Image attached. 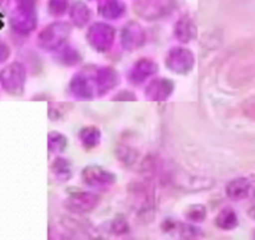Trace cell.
<instances>
[{
	"instance_id": "8fae6325",
	"label": "cell",
	"mask_w": 255,
	"mask_h": 240,
	"mask_svg": "<svg viewBox=\"0 0 255 240\" xmlns=\"http://www.w3.org/2000/svg\"><path fill=\"white\" fill-rule=\"evenodd\" d=\"M217 225L224 230H232L238 227V217L230 208H225L217 217Z\"/></svg>"
},
{
	"instance_id": "8992f818",
	"label": "cell",
	"mask_w": 255,
	"mask_h": 240,
	"mask_svg": "<svg viewBox=\"0 0 255 240\" xmlns=\"http://www.w3.org/2000/svg\"><path fill=\"white\" fill-rule=\"evenodd\" d=\"M122 41L127 49H134L140 45L144 41V33L140 26L134 23L129 24L123 31Z\"/></svg>"
},
{
	"instance_id": "5bb4252c",
	"label": "cell",
	"mask_w": 255,
	"mask_h": 240,
	"mask_svg": "<svg viewBox=\"0 0 255 240\" xmlns=\"http://www.w3.org/2000/svg\"><path fill=\"white\" fill-rule=\"evenodd\" d=\"M183 21L179 23V25H176L175 35L176 38L180 39L181 41H189V39L193 36V26L190 25V21H186V19H181Z\"/></svg>"
},
{
	"instance_id": "7a4b0ae2",
	"label": "cell",
	"mask_w": 255,
	"mask_h": 240,
	"mask_svg": "<svg viewBox=\"0 0 255 240\" xmlns=\"http://www.w3.org/2000/svg\"><path fill=\"white\" fill-rule=\"evenodd\" d=\"M99 203V198L93 193H75L65 202V207L74 213L90 212L97 207Z\"/></svg>"
},
{
	"instance_id": "3957f363",
	"label": "cell",
	"mask_w": 255,
	"mask_h": 240,
	"mask_svg": "<svg viewBox=\"0 0 255 240\" xmlns=\"http://www.w3.org/2000/svg\"><path fill=\"white\" fill-rule=\"evenodd\" d=\"M89 40L100 51H105L110 48L114 40V30L104 24H97L90 29Z\"/></svg>"
},
{
	"instance_id": "30bf717a",
	"label": "cell",
	"mask_w": 255,
	"mask_h": 240,
	"mask_svg": "<svg viewBox=\"0 0 255 240\" xmlns=\"http://www.w3.org/2000/svg\"><path fill=\"white\" fill-rule=\"evenodd\" d=\"M156 67L153 62H149V60H141L140 63L134 67L133 72H131L130 78L134 83H141L144 82V79H146L148 77H150L154 72H155Z\"/></svg>"
},
{
	"instance_id": "5b68a950",
	"label": "cell",
	"mask_w": 255,
	"mask_h": 240,
	"mask_svg": "<svg viewBox=\"0 0 255 240\" xmlns=\"http://www.w3.org/2000/svg\"><path fill=\"white\" fill-rule=\"evenodd\" d=\"M68 34H69V26L64 25V24H55V25L49 26L43 31L41 41H43V45L45 48H58Z\"/></svg>"
},
{
	"instance_id": "52a82bcc",
	"label": "cell",
	"mask_w": 255,
	"mask_h": 240,
	"mask_svg": "<svg viewBox=\"0 0 255 240\" xmlns=\"http://www.w3.org/2000/svg\"><path fill=\"white\" fill-rule=\"evenodd\" d=\"M250 193V184L245 178L235 179L230 182L227 187V195L232 200L239 202V200L248 198Z\"/></svg>"
},
{
	"instance_id": "4fadbf2b",
	"label": "cell",
	"mask_w": 255,
	"mask_h": 240,
	"mask_svg": "<svg viewBox=\"0 0 255 240\" xmlns=\"http://www.w3.org/2000/svg\"><path fill=\"white\" fill-rule=\"evenodd\" d=\"M53 171L59 179L67 180L72 175V170H70V165L65 159H56L55 163L51 166Z\"/></svg>"
},
{
	"instance_id": "ac0fdd59",
	"label": "cell",
	"mask_w": 255,
	"mask_h": 240,
	"mask_svg": "<svg viewBox=\"0 0 255 240\" xmlns=\"http://www.w3.org/2000/svg\"><path fill=\"white\" fill-rule=\"evenodd\" d=\"M249 215H250V217L254 218V219H255V207H254V208H252V209H250Z\"/></svg>"
},
{
	"instance_id": "e0dca14e",
	"label": "cell",
	"mask_w": 255,
	"mask_h": 240,
	"mask_svg": "<svg viewBox=\"0 0 255 240\" xmlns=\"http://www.w3.org/2000/svg\"><path fill=\"white\" fill-rule=\"evenodd\" d=\"M112 225H113V230H114L115 234L125 233V232H128V229H129V227H128L127 223H125L124 220H115Z\"/></svg>"
},
{
	"instance_id": "ba28073f",
	"label": "cell",
	"mask_w": 255,
	"mask_h": 240,
	"mask_svg": "<svg viewBox=\"0 0 255 240\" xmlns=\"http://www.w3.org/2000/svg\"><path fill=\"white\" fill-rule=\"evenodd\" d=\"M173 85L166 79H156L146 89V97L153 100H163L171 93Z\"/></svg>"
},
{
	"instance_id": "9c48e42d",
	"label": "cell",
	"mask_w": 255,
	"mask_h": 240,
	"mask_svg": "<svg viewBox=\"0 0 255 240\" xmlns=\"http://www.w3.org/2000/svg\"><path fill=\"white\" fill-rule=\"evenodd\" d=\"M97 85H98V89L100 90H104L107 92L108 89L114 87L117 83H119V77L115 74V72L110 68H105V69L99 70L97 73Z\"/></svg>"
},
{
	"instance_id": "2e32d148",
	"label": "cell",
	"mask_w": 255,
	"mask_h": 240,
	"mask_svg": "<svg viewBox=\"0 0 255 240\" xmlns=\"http://www.w3.org/2000/svg\"><path fill=\"white\" fill-rule=\"evenodd\" d=\"M67 145V140L60 134H50L49 135V148L51 149V151H61Z\"/></svg>"
},
{
	"instance_id": "9a60e30c",
	"label": "cell",
	"mask_w": 255,
	"mask_h": 240,
	"mask_svg": "<svg viewBox=\"0 0 255 240\" xmlns=\"http://www.w3.org/2000/svg\"><path fill=\"white\" fill-rule=\"evenodd\" d=\"M185 218L190 222H202L205 218V209L202 205H193L185 213Z\"/></svg>"
},
{
	"instance_id": "7c38bea8",
	"label": "cell",
	"mask_w": 255,
	"mask_h": 240,
	"mask_svg": "<svg viewBox=\"0 0 255 240\" xmlns=\"http://www.w3.org/2000/svg\"><path fill=\"white\" fill-rule=\"evenodd\" d=\"M80 139L87 148H93L97 144H99L100 133L97 128L89 126V128L83 129L82 133H80Z\"/></svg>"
},
{
	"instance_id": "6da1fadb",
	"label": "cell",
	"mask_w": 255,
	"mask_h": 240,
	"mask_svg": "<svg viewBox=\"0 0 255 240\" xmlns=\"http://www.w3.org/2000/svg\"><path fill=\"white\" fill-rule=\"evenodd\" d=\"M114 175L99 166H89L83 171V180L93 188H107L114 183Z\"/></svg>"
},
{
	"instance_id": "277c9868",
	"label": "cell",
	"mask_w": 255,
	"mask_h": 240,
	"mask_svg": "<svg viewBox=\"0 0 255 240\" xmlns=\"http://www.w3.org/2000/svg\"><path fill=\"white\" fill-rule=\"evenodd\" d=\"M193 55L190 51L186 49H173L166 59V65L170 68L173 72L176 73H185L189 72V69L193 65Z\"/></svg>"
}]
</instances>
